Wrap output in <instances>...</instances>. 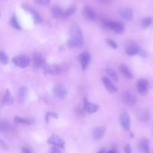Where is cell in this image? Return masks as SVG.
I'll use <instances>...</instances> for the list:
<instances>
[{"mask_svg":"<svg viewBox=\"0 0 153 153\" xmlns=\"http://www.w3.org/2000/svg\"><path fill=\"white\" fill-rule=\"evenodd\" d=\"M68 46L69 48H81L84 44L83 35L79 26L74 23L70 30V38L68 41Z\"/></svg>","mask_w":153,"mask_h":153,"instance_id":"1","label":"cell"},{"mask_svg":"<svg viewBox=\"0 0 153 153\" xmlns=\"http://www.w3.org/2000/svg\"><path fill=\"white\" fill-rule=\"evenodd\" d=\"M103 23L105 27L111 29L114 31V32H116L117 34H122L125 31V26L120 22L103 20Z\"/></svg>","mask_w":153,"mask_h":153,"instance_id":"2","label":"cell"},{"mask_svg":"<svg viewBox=\"0 0 153 153\" xmlns=\"http://www.w3.org/2000/svg\"><path fill=\"white\" fill-rule=\"evenodd\" d=\"M13 63L17 66L21 68H27L30 63L29 58L26 56H17L12 59Z\"/></svg>","mask_w":153,"mask_h":153,"instance_id":"3","label":"cell"},{"mask_svg":"<svg viewBox=\"0 0 153 153\" xmlns=\"http://www.w3.org/2000/svg\"><path fill=\"white\" fill-rule=\"evenodd\" d=\"M53 92L55 96L60 99H64L67 95V90L65 86L62 84H56L53 87Z\"/></svg>","mask_w":153,"mask_h":153,"instance_id":"4","label":"cell"},{"mask_svg":"<svg viewBox=\"0 0 153 153\" xmlns=\"http://www.w3.org/2000/svg\"><path fill=\"white\" fill-rule=\"evenodd\" d=\"M44 73L52 75H59L62 71V68L60 65L53 64L50 65H45L44 66Z\"/></svg>","mask_w":153,"mask_h":153,"instance_id":"5","label":"cell"},{"mask_svg":"<svg viewBox=\"0 0 153 153\" xmlns=\"http://www.w3.org/2000/svg\"><path fill=\"white\" fill-rule=\"evenodd\" d=\"M78 59L81 64L82 69L85 71L87 68V67L88 66L90 62V60H91L90 54L88 52H83L79 56Z\"/></svg>","mask_w":153,"mask_h":153,"instance_id":"6","label":"cell"},{"mask_svg":"<svg viewBox=\"0 0 153 153\" xmlns=\"http://www.w3.org/2000/svg\"><path fill=\"white\" fill-rule=\"evenodd\" d=\"M119 15L125 20L131 21L133 19L134 13L132 9L130 7L122 8L119 10Z\"/></svg>","mask_w":153,"mask_h":153,"instance_id":"7","label":"cell"},{"mask_svg":"<svg viewBox=\"0 0 153 153\" xmlns=\"http://www.w3.org/2000/svg\"><path fill=\"white\" fill-rule=\"evenodd\" d=\"M83 13L84 16L87 20L91 21L95 20L98 17L96 11L90 6H85L83 8Z\"/></svg>","mask_w":153,"mask_h":153,"instance_id":"8","label":"cell"},{"mask_svg":"<svg viewBox=\"0 0 153 153\" xmlns=\"http://www.w3.org/2000/svg\"><path fill=\"white\" fill-rule=\"evenodd\" d=\"M148 82L147 80L142 79L138 81L137 82V89L138 92L141 95H145L148 93Z\"/></svg>","mask_w":153,"mask_h":153,"instance_id":"9","label":"cell"},{"mask_svg":"<svg viewBox=\"0 0 153 153\" xmlns=\"http://www.w3.org/2000/svg\"><path fill=\"white\" fill-rule=\"evenodd\" d=\"M120 122L125 130L128 132L130 129V119L127 112L123 111L120 115Z\"/></svg>","mask_w":153,"mask_h":153,"instance_id":"10","label":"cell"},{"mask_svg":"<svg viewBox=\"0 0 153 153\" xmlns=\"http://www.w3.org/2000/svg\"><path fill=\"white\" fill-rule=\"evenodd\" d=\"M99 109V106L90 102L86 98L83 99V110L89 113H95Z\"/></svg>","mask_w":153,"mask_h":153,"instance_id":"11","label":"cell"},{"mask_svg":"<svg viewBox=\"0 0 153 153\" xmlns=\"http://www.w3.org/2000/svg\"><path fill=\"white\" fill-rule=\"evenodd\" d=\"M22 9H23L27 11L30 14H31L35 24L40 23L42 22L43 19H42V17L40 16L39 13H38L35 10H34V9H33L31 8L30 7H28L26 5H22Z\"/></svg>","mask_w":153,"mask_h":153,"instance_id":"12","label":"cell"},{"mask_svg":"<svg viewBox=\"0 0 153 153\" xmlns=\"http://www.w3.org/2000/svg\"><path fill=\"white\" fill-rule=\"evenodd\" d=\"M122 101L128 105H133L136 103V99L135 96L129 92H125L122 95Z\"/></svg>","mask_w":153,"mask_h":153,"instance_id":"13","label":"cell"},{"mask_svg":"<svg viewBox=\"0 0 153 153\" xmlns=\"http://www.w3.org/2000/svg\"><path fill=\"white\" fill-rule=\"evenodd\" d=\"M47 142L49 144L53 145L58 148H60L63 149L65 148V142L59 136L53 135L51 137H50L47 141Z\"/></svg>","mask_w":153,"mask_h":153,"instance_id":"14","label":"cell"},{"mask_svg":"<svg viewBox=\"0 0 153 153\" xmlns=\"http://www.w3.org/2000/svg\"><path fill=\"white\" fill-rule=\"evenodd\" d=\"M126 52L129 56H133L139 53V47L136 43H130L126 47Z\"/></svg>","mask_w":153,"mask_h":153,"instance_id":"15","label":"cell"},{"mask_svg":"<svg viewBox=\"0 0 153 153\" xmlns=\"http://www.w3.org/2000/svg\"><path fill=\"white\" fill-rule=\"evenodd\" d=\"M34 63L35 67H44L46 65V60L39 53H35L33 55Z\"/></svg>","mask_w":153,"mask_h":153,"instance_id":"16","label":"cell"},{"mask_svg":"<svg viewBox=\"0 0 153 153\" xmlns=\"http://www.w3.org/2000/svg\"><path fill=\"white\" fill-rule=\"evenodd\" d=\"M106 133V128L104 126H100L95 128L93 132V138L96 141L101 140Z\"/></svg>","mask_w":153,"mask_h":153,"instance_id":"17","label":"cell"},{"mask_svg":"<svg viewBox=\"0 0 153 153\" xmlns=\"http://www.w3.org/2000/svg\"><path fill=\"white\" fill-rule=\"evenodd\" d=\"M102 81L106 87V89L111 93H116L117 92V89L114 85V84L112 83V82L110 80V79L106 76H103L102 78Z\"/></svg>","mask_w":153,"mask_h":153,"instance_id":"18","label":"cell"},{"mask_svg":"<svg viewBox=\"0 0 153 153\" xmlns=\"http://www.w3.org/2000/svg\"><path fill=\"white\" fill-rule=\"evenodd\" d=\"M51 12L53 17L55 19H58L62 17L63 14V11L62 9L58 6H53L52 7Z\"/></svg>","mask_w":153,"mask_h":153,"instance_id":"19","label":"cell"},{"mask_svg":"<svg viewBox=\"0 0 153 153\" xmlns=\"http://www.w3.org/2000/svg\"><path fill=\"white\" fill-rule=\"evenodd\" d=\"M12 127L10 123L6 121H0V132L7 134L12 130Z\"/></svg>","mask_w":153,"mask_h":153,"instance_id":"20","label":"cell"},{"mask_svg":"<svg viewBox=\"0 0 153 153\" xmlns=\"http://www.w3.org/2000/svg\"><path fill=\"white\" fill-rule=\"evenodd\" d=\"M139 148L144 152L148 153L149 152V142L147 139H142L139 142Z\"/></svg>","mask_w":153,"mask_h":153,"instance_id":"21","label":"cell"},{"mask_svg":"<svg viewBox=\"0 0 153 153\" xmlns=\"http://www.w3.org/2000/svg\"><path fill=\"white\" fill-rule=\"evenodd\" d=\"M139 119L144 122H147L150 119V113L147 109H142L138 113Z\"/></svg>","mask_w":153,"mask_h":153,"instance_id":"22","label":"cell"},{"mask_svg":"<svg viewBox=\"0 0 153 153\" xmlns=\"http://www.w3.org/2000/svg\"><path fill=\"white\" fill-rule=\"evenodd\" d=\"M119 71L122 74H123L126 78L129 79H132L133 78V75L130 69L124 64H121L119 67Z\"/></svg>","mask_w":153,"mask_h":153,"instance_id":"23","label":"cell"},{"mask_svg":"<svg viewBox=\"0 0 153 153\" xmlns=\"http://www.w3.org/2000/svg\"><path fill=\"white\" fill-rule=\"evenodd\" d=\"M13 103V96L9 90H6L5 95L3 98V103L4 105H11Z\"/></svg>","mask_w":153,"mask_h":153,"instance_id":"24","label":"cell"},{"mask_svg":"<svg viewBox=\"0 0 153 153\" xmlns=\"http://www.w3.org/2000/svg\"><path fill=\"white\" fill-rule=\"evenodd\" d=\"M27 94H28V89L26 87H22L19 90V93H18V99H19V102H20V103L23 102L25 99L26 98L27 96Z\"/></svg>","mask_w":153,"mask_h":153,"instance_id":"25","label":"cell"},{"mask_svg":"<svg viewBox=\"0 0 153 153\" xmlns=\"http://www.w3.org/2000/svg\"><path fill=\"white\" fill-rule=\"evenodd\" d=\"M15 122L17 124H23V125H31L34 123V120L33 119H23L22 117L16 116L15 118Z\"/></svg>","mask_w":153,"mask_h":153,"instance_id":"26","label":"cell"},{"mask_svg":"<svg viewBox=\"0 0 153 153\" xmlns=\"http://www.w3.org/2000/svg\"><path fill=\"white\" fill-rule=\"evenodd\" d=\"M106 72L107 74L112 79V80L116 82H118L119 81V76L114 69H113L111 68H107L106 69Z\"/></svg>","mask_w":153,"mask_h":153,"instance_id":"27","label":"cell"},{"mask_svg":"<svg viewBox=\"0 0 153 153\" xmlns=\"http://www.w3.org/2000/svg\"><path fill=\"white\" fill-rule=\"evenodd\" d=\"M10 24L16 29L19 30L21 29V26L19 25L18 20L17 19V17L16 16H13L10 19Z\"/></svg>","mask_w":153,"mask_h":153,"instance_id":"28","label":"cell"},{"mask_svg":"<svg viewBox=\"0 0 153 153\" xmlns=\"http://www.w3.org/2000/svg\"><path fill=\"white\" fill-rule=\"evenodd\" d=\"M76 10V8L74 6H71L67 9L65 12H63V14L62 17L63 18H66L70 16H71Z\"/></svg>","mask_w":153,"mask_h":153,"instance_id":"29","label":"cell"},{"mask_svg":"<svg viewBox=\"0 0 153 153\" xmlns=\"http://www.w3.org/2000/svg\"><path fill=\"white\" fill-rule=\"evenodd\" d=\"M152 18H150V17L145 18L141 22L142 26L143 27V28L146 29L151 25V24L152 23Z\"/></svg>","mask_w":153,"mask_h":153,"instance_id":"30","label":"cell"},{"mask_svg":"<svg viewBox=\"0 0 153 153\" xmlns=\"http://www.w3.org/2000/svg\"><path fill=\"white\" fill-rule=\"evenodd\" d=\"M0 62L4 65H6L9 62V59L4 52H0Z\"/></svg>","mask_w":153,"mask_h":153,"instance_id":"31","label":"cell"},{"mask_svg":"<svg viewBox=\"0 0 153 153\" xmlns=\"http://www.w3.org/2000/svg\"><path fill=\"white\" fill-rule=\"evenodd\" d=\"M37 4L42 6H47L50 4V0H33Z\"/></svg>","mask_w":153,"mask_h":153,"instance_id":"32","label":"cell"},{"mask_svg":"<svg viewBox=\"0 0 153 153\" xmlns=\"http://www.w3.org/2000/svg\"><path fill=\"white\" fill-rule=\"evenodd\" d=\"M52 117L55 118V119H58V115L54 112H47L46 114V123H48L49 121L50 120V119Z\"/></svg>","mask_w":153,"mask_h":153,"instance_id":"33","label":"cell"},{"mask_svg":"<svg viewBox=\"0 0 153 153\" xmlns=\"http://www.w3.org/2000/svg\"><path fill=\"white\" fill-rule=\"evenodd\" d=\"M106 41L107 44H108L111 48H112V49H117L118 46H117V44H116V43L115 42L114 40L110 39V38H106Z\"/></svg>","mask_w":153,"mask_h":153,"instance_id":"34","label":"cell"},{"mask_svg":"<svg viewBox=\"0 0 153 153\" xmlns=\"http://www.w3.org/2000/svg\"><path fill=\"white\" fill-rule=\"evenodd\" d=\"M0 148L3 149H8V146L1 138H0Z\"/></svg>","mask_w":153,"mask_h":153,"instance_id":"35","label":"cell"},{"mask_svg":"<svg viewBox=\"0 0 153 153\" xmlns=\"http://www.w3.org/2000/svg\"><path fill=\"white\" fill-rule=\"evenodd\" d=\"M125 152L126 153H130L132 150H131V146L129 144H127L126 146H125Z\"/></svg>","mask_w":153,"mask_h":153,"instance_id":"36","label":"cell"},{"mask_svg":"<svg viewBox=\"0 0 153 153\" xmlns=\"http://www.w3.org/2000/svg\"><path fill=\"white\" fill-rule=\"evenodd\" d=\"M100 3L102 4H109L112 1V0H97Z\"/></svg>","mask_w":153,"mask_h":153,"instance_id":"37","label":"cell"},{"mask_svg":"<svg viewBox=\"0 0 153 153\" xmlns=\"http://www.w3.org/2000/svg\"><path fill=\"white\" fill-rule=\"evenodd\" d=\"M58 148V147H57V146H56L52 147L51 152H60V151Z\"/></svg>","mask_w":153,"mask_h":153,"instance_id":"38","label":"cell"},{"mask_svg":"<svg viewBox=\"0 0 153 153\" xmlns=\"http://www.w3.org/2000/svg\"><path fill=\"white\" fill-rule=\"evenodd\" d=\"M22 151L24 152H26V153H30L31 152V151L28 148H22Z\"/></svg>","mask_w":153,"mask_h":153,"instance_id":"39","label":"cell"},{"mask_svg":"<svg viewBox=\"0 0 153 153\" xmlns=\"http://www.w3.org/2000/svg\"><path fill=\"white\" fill-rule=\"evenodd\" d=\"M105 151V149H104V148H103H103H102L100 151H98V152H104Z\"/></svg>","mask_w":153,"mask_h":153,"instance_id":"40","label":"cell"}]
</instances>
